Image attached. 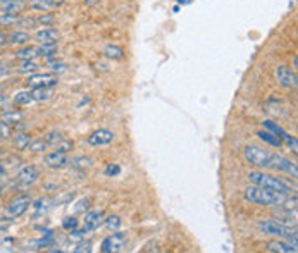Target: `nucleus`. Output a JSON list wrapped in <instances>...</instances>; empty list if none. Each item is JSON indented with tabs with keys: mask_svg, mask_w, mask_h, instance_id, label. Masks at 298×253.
<instances>
[{
	"mask_svg": "<svg viewBox=\"0 0 298 253\" xmlns=\"http://www.w3.org/2000/svg\"><path fill=\"white\" fill-rule=\"evenodd\" d=\"M4 105H6V97H4V95L0 93V108H2Z\"/></svg>",
	"mask_w": 298,
	"mask_h": 253,
	"instance_id": "nucleus-41",
	"label": "nucleus"
},
{
	"mask_svg": "<svg viewBox=\"0 0 298 253\" xmlns=\"http://www.w3.org/2000/svg\"><path fill=\"white\" fill-rule=\"evenodd\" d=\"M21 21L17 14H2L0 16V24L2 26H12V24H21Z\"/></svg>",
	"mask_w": 298,
	"mask_h": 253,
	"instance_id": "nucleus-29",
	"label": "nucleus"
},
{
	"mask_svg": "<svg viewBox=\"0 0 298 253\" xmlns=\"http://www.w3.org/2000/svg\"><path fill=\"white\" fill-rule=\"evenodd\" d=\"M22 7H24L22 0H6V2H0L2 14H19Z\"/></svg>",
	"mask_w": 298,
	"mask_h": 253,
	"instance_id": "nucleus-17",
	"label": "nucleus"
},
{
	"mask_svg": "<svg viewBox=\"0 0 298 253\" xmlns=\"http://www.w3.org/2000/svg\"><path fill=\"white\" fill-rule=\"evenodd\" d=\"M281 205L284 207V210H296V196L293 195L291 198H284Z\"/></svg>",
	"mask_w": 298,
	"mask_h": 253,
	"instance_id": "nucleus-35",
	"label": "nucleus"
},
{
	"mask_svg": "<svg viewBox=\"0 0 298 253\" xmlns=\"http://www.w3.org/2000/svg\"><path fill=\"white\" fill-rule=\"evenodd\" d=\"M243 196H245L247 202L254 203V205H260V207H281V203L284 202V198H286V195H283V193L255 186V184L247 188Z\"/></svg>",
	"mask_w": 298,
	"mask_h": 253,
	"instance_id": "nucleus-1",
	"label": "nucleus"
},
{
	"mask_svg": "<svg viewBox=\"0 0 298 253\" xmlns=\"http://www.w3.org/2000/svg\"><path fill=\"white\" fill-rule=\"evenodd\" d=\"M296 66H298V57L295 55V57H293V67L296 69Z\"/></svg>",
	"mask_w": 298,
	"mask_h": 253,
	"instance_id": "nucleus-42",
	"label": "nucleus"
},
{
	"mask_svg": "<svg viewBox=\"0 0 298 253\" xmlns=\"http://www.w3.org/2000/svg\"><path fill=\"white\" fill-rule=\"evenodd\" d=\"M73 164L76 167H79V169H85V167H90L92 165V160L88 159V157H78V159L73 160Z\"/></svg>",
	"mask_w": 298,
	"mask_h": 253,
	"instance_id": "nucleus-36",
	"label": "nucleus"
},
{
	"mask_svg": "<svg viewBox=\"0 0 298 253\" xmlns=\"http://www.w3.org/2000/svg\"><path fill=\"white\" fill-rule=\"evenodd\" d=\"M43 162H45V165L50 167V169H64V167L69 164V157H67V153L53 150L52 153H47V155H45Z\"/></svg>",
	"mask_w": 298,
	"mask_h": 253,
	"instance_id": "nucleus-12",
	"label": "nucleus"
},
{
	"mask_svg": "<svg viewBox=\"0 0 298 253\" xmlns=\"http://www.w3.org/2000/svg\"><path fill=\"white\" fill-rule=\"evenodd\" d=\"M269 169L283 171V173L290 174L293 179L298 178V169H296L295 162H291L290 159H286V157H283V155H278V153H273V159H270Z\"/></svg>",
	"mask_w": 298,
	"mask_h": 253,
	"instance_id": "nucleus-6",
	"label": "nucleus"
},
{
	"mask_svg": "<svg viewBox=\"0 0 298 253\" xmlns=\"http://www.w3.org/2000/svg\"><path fill=\"white\" fill-rule=\"evenodd\" d=\"M265 250L274 251V253H295L296 246H293L286 241H278V239H274V241H269L267 245H265Z\"/></svg>",
	"mask_w": 298,
	"mask_h": 253,
	"instance_id": "nucleus-15",
	"label": "nucleus"
},
{
	"mask_svg": "<svg viewBox=\"0 0 298 253\" xmlns=\"http://www.w3.org/2000/svg\"><path fill=\"white\" fill-rule=\"evenodd\" d=\"M0 93H2V87H0Z\"/></svg>",
	"mask_w": 298,
	"mask_h": 253,
	"instance_id": "nucleus-46",
	"label": "nucleus"
},
{
	"mask_svg": "<svg viewBox=\"0 0 298 253\" xmlns=\"http://www.w3.org/2000/svg\"><path fill=\"white\" fill-rule=\"evenodd\" d=\"M16 57L19 61H31V59L37 57V47H31V45H24L19 50L16 52Z\"/></svg>",
	"mask_w": 298,
	"mask_h": 253,
	"instance_id": "nucleus-21",
	"label": "nucleus"
},
{
	"mask_svg": "<svg viewBox=\"0 0 298 253\" xmlns=\"http://www.w3.org/2000/svg\"><path fill=\"white\" fill-rule=\"evenodd\" d=\"M7 43L14 45V47H24V45L30 43V35L26 31H12L7 36Z\"/></svg>",
	"mask_w": 298,
	"mask_h": 253,
	"instance_id": "nucleus-18",
	"label": "nucleus"
},
{
	"mask_svg": "<svg viewBox=\"0 0 298 253\" xmlns=\"http://www.w3.org/2000/svg\"><path fill=\"white\" fill-rule=\"evenodd\" d=\"M79 226V220L76 219V217H66L64 220H62V228L66 229V231H74V229H78Z\"/></svg>",
	"mask_w": 298,
	"mask_h": 253,
	"instance_id": "nucleus-30",
	"label": "nucleus"
},
{
	"mask_svg": "<svg viewBox=\"0 0 298 253\" xmlns=\"http://www.w3.org/2000/svg\"><path fill=\"white\" fill-rule=\"evenodd\" d=\"M38 71V64L31 59V61H21V66L17 72H21V74H35V72Z\"/></svg>",
	"mask_w": 298,
	"mask_h": 253,
	"instance_id": "nucleus-25",
	"label": "nucleus"
},
{
	"mask_svg": "<svg viewBox=\"0 0 298 253\" xmlns=\"http://www.w3.org/2000/svg\"><path fill=\"white\" fill-rule=\"evenodd\" d=\"M87 142L92 147H103V145H109L114 142V133L109 129H97L87 138Z\"/></svg>",
	"mask_w": 298,
	"mask_h": 253,
	"instance_id": "nucleus-10",
	"label": "nucleus"
},
{
	"mask_svg": "<svg viewBox=\"0 0 298 253\" xmlns=\"http://www.w3.org/2000/svg\"><path fill=\"white\" fill-rule=\"evenodd\" d=\"M37 55H42L45 59L57 57V45H40L37 47Z\"/></svg>",
	"mask_w": 298,
	"mask_h": 253,
	"instance_id": "nucleus-24",
	"label": "nucleus"
},
{
	"mask_svg": "<svg viewBox=\"0 0 298 253\" xmlns=\"http://www.w3.org/2000/svg\"><path fill=\"white\" fill-rule=\"evenodd\" d=\"M103 55L107 59H112V61H123L124 52H123V48L117 47V45H107V47L103 48Z\"/></svg>",
	"mask_w": 298,
	"mask_h": 253,
	"instance_id": "nucleus-20",
	"label": "nucleus"
},
{
	"mask_svg": "<svg viewBox=\"0 0 298 253\" xmlns=\"http://www.w3.org/2000/svg\"><path fill=\"white\" fill-rule=\"evenodd\" d=\"M31 97L33 102H47L52 97V90L50 88H33L31 90Z\"/></svg>",
	"mask_w": 298,
	"mask_h": 253,
	"instance_id": "nucleus-23",
	"label": "nucleus"
},
{
	"mask_svg": "<svg viewBox=\"0 0 298 253\" xmlns=\"http://www.w3.org/2000/svg\"><path fill=\"white\" fill-rule=\"evenodd\" d=\"M38 178H40V174H38V171L35 169L33 165L22 167L19 173H17V181H19L21 184H24V186H30V184H33Z\"/></svg>",
	"mask_w": 298,
	"mask_h": 253,
	"instance_id": "nucleus-14",
	"label": "nucleus"
},
{
	"mask_svg": "<svg viewBox=\"0 0 298 253\" xmlns=\"http://www.w3.org/2000/svg\"><path fill=\"white\" fill-rule=\"evenodd\" d=\"M33 102V97H31V92H19L14 97V103L16 105H30V103Z\"/></svg>",
	"mask_w": 298,
	"mask_h": 253,
	"instance_id": "nucleus-27",
	"label": "nucleus"
},
{
	"mask_svg": "<svg viewBox=\"0 0 298 253\" xmlns=\"http://www.w3.org/2000/svg\"><path fill=\"white\" fill-rule=\"evenodd\" d=\"M0 198H2V191H0Z\"/></svg>",
	"mask_w": 298,
	"mask_h": 253,
	"instance_id": "nucleus-47",
	"label": "nucleus"
},
{
	"mask_svg": "<svg viewBox=\"0 0 298 253\" xmlns=\"http://www.w3.org/2000/svg\"><path fill=\"white\" fill-rule=\"evenodd\" d=\"M103 173H105V176H119L121 174V167L117 164H109L105 167Z\"/></svg>",
	"mask_w": 298,
	"mask_h": 253,
	"instance_id": "nucleus-37",
	"label": "nucleus"
},
{
	"mask_svg": "<svg viewBox=\"0 0 298 253\" xmlns=\"http://www.w3.org/2000/svg\"><path fill=\"white\" fill-rule=\"evenodd\" d=\"M247 178H248V181H250L252 184H255V186L265 188V189H273V191L283 193V195H286V196H288V193L291 191L290 186H288V184L284 183L283 179L274 178V176H270V174L259 173V171H252V173L248 174Z\"/></svg>",
	"mask_w": 298,
	"mask_h": 253,
	"instance_id": "nucleus-2",
	"label": "nucleus"
},
{
	"mask_svg": "<svg viewBox=\"0 0 298 253\" xmlns=\"http://www.w3.org/2000/svg\"><path fill=\"white\" fill-rule=\"evenodd\" d=\"M26 83L31 88H52L59 83V78L56 74H30Z\"/></svg>",
	"mask_w": 298,
	"mask_h": 253,
	"instance_id": "nucleus-9",
	"label": "nucleus"
},
{
	"mask_svg": "<svg viewBox=\"0 0 298 253\" xmlns=\"http://www.w3.org/2000/svg\"><path fill=\"white\" fill-rule=\"evenodd\" d=\"M59 38H61V35L53 28H43L37 31V40L40 45H57Z\"/></svg>",
	"mask_w": 298,
	"mask_h": 253,
	"instance_id": "nucleus-13",
	"label": "nucleus"
},
{
	"mask_svg": "<svg viewBox=\"0 0 298 253\" xmlns=\"http://www.w3.org/2000/svg\"><path fill=\"white\" fill-rule=\"evenodd\" d=\"M102 224H103V212L102 210H92V212H87V214H85L83 229H87V233L97 231Z\"/></svg>",
	"mask_w": 298,
	"mask_h": 253,
	"instance_id": "nucleus-11",
	"label": "nucleus"
},
{
	"mask_svg": "<svg viewBox=\"0 0 298 253\" xmlns=\"http://www.w3.org/2000/svg\"><path fill=\"white\" fill-rule=\"evenodd\" d=\"M243 155H245L247 162H250L252 165L257 167H264V169H269L270 165V159H273V153L265 148L255 147V145H250L243 150Z\"/></svg>",
	"mask_w": 298,
	"mask_h": 253,
	"instance_id": "nucleus-3",
	"label": "nucleus"
},
{
	"mask_svg": "<svg viewBox=\"0 0 298 253\" xmlns=\"http://www.w3.org/2000/svg\"><path fill=\"white\" fill-rule=\"evenodd\" d=\"M47 64H48V67H50L53 72H66V64H64V62L56 61V57L47 59Z\"/></svg>",
	"mask_w": 298,
	"mask_h": 253,
	"instance_id": "nucleus-32",
	"label": "nucleus"
},
{
	"mask_svg": "<svg viewBox=\"0 0 298 253\" xmlns=\"http://www.w3.org/2000/svg\"><path fill=\"white\" fill-rule=\"evenodd\" d=\"M28 148H30L31 152H35V153L45 152V150H47V142H45V139H37V142H30Z\"/></svg>",
	"mask_w": 298,
	"mask_h": 253,
	"instance_id": "nucleus-31",
	"label": "nucleus"
},
{
	"mask_svg": "<svg viewBox=\"0 0 298 253\" xmlns=\"http://www.w3.org/2000/svg\"><path fill=\"white\" fill-rule=\"evenodd\" d=\"M9 74V69L6 66H0V78H4V76H7Z\"/></svg>",
	"mask_w": 298,
	"mask_h": 253,
	"instance_id": "nucleus-40",
	"label": "nucleus"
},
{
	"mask_svg": "<svg viewBox=\"0 0 298 253\" xmlns=\"http://www.w3.org/2000/svg\"><path fill=\"white\" fill-rule=\"evenodd\" d=\"M28 6L31 9H35V11L48 12V11H56V9L61 6V4H57L56 0H30Z\"/></svg>",
	"mask_w": 298,
	"mask_h": 253,
	"instance_id": "nucleus-16",
	"label": "nucleus"
},
{
	"mask_svg": "<svg viewBox=\"0 0 298 253\" xmlns=\"http://www.w3.org/2000/svg\"><path fill=\"white\" fill-rule=\"evenodd\" d=\"M21 119H22V112H19V110H11V112H6V114L0 116V123H4L7 126L19 123Z\"/></svg>",
	"mask_w": 298,
	"mask_h": 253,
	"instance_id": "nucleus-22",
	"label": "nucleus"
},
{
	"mask_svg": "<svg viewBox=\"0 0 298 253\" xmlns=\"http://www.w3.org/2000/svg\"><path fill=\"white\" fill-rule=\"evenodd\" d=\"M276 79L283 88L286 90H295L298 85L296 72L291 71L288 66H278L276 67Z\"/></svg>",
	"mask_w": 298,
	"mask_h": 253,
	"instance_id": "nucleus-7",
	"label": "nucleus"
},
{
	"mask_svg": "<svg viewBox=\"0 0 298 253\" xmlns=\"http://www.w3.org/2000/svg\"><path fill=\"white\" fill-rule=\"evenodd\" d=\"M53 19H56V17H53L52 14H47V12H43L42 16L37 17V22H38V24H43V26H50L53 22Z\"/></svg>",
	"mask_w": 298,
	"mask_h": 253,
	"instance_id": "nucleus-34",
	"label": "nucleus"
},
{
	"mask_svg": "<svg viewBox=\"0 0 298 253\" xmlns=\"http://www.w3.org/2000/svg\"><path fill=\"white\" fill-rule=\"evenodd\" d=\"M4 42H6V36L0 33V45H4Z\"/></svg>",
	"mask_w": 298,
	"mask_h": 253,
	"instance_id": "nucleus-43",
	"label": "nucleus"
},
{
	"mask_svg": "<svg viewBox=\"0 0 298 253\" xmlns=\"http://www.w3.org/2000/svg\"><path fill=\"white\" fill-rule=\"evenodd\" d=\"M62 139V136H61V133H48L47 134V138H45V142H47V145H56V143H59Z\"/></svg>",
	"mask_w": 298,
	"mask_h": 253,
	"instance_id": "nucleus-38",
	"label": "nucleus"
},
{
	"mask_svg": "<svg viewBox=\"0 0 298 253\" xmlns=\"http://www.w3.org/2000/svg\"><path fill=\"white\" fill-rule=\"evenodd\" d=\"M259 229L264 234H270V236H278V238H290L293 234H296L295 228L291 229V226H286L278 220H264L259 224Z\"/></svg>",
	"mask_w": 298,
	"mask_h": 253,
	"instance_id": "nucleus-4",
	"label": "nucleus"
},
{
	"mask_svg": "<svg viewBox=\"0 0 298 253\" xmlns=\"http://www.w3.org/2000/svg\"><path fill=\"white\" fill-rule=\"evenodd\" d=\"M53 148H56V152H62V153H67L73 148V142H67V139H61L59 143L53 145Z\"/></svg>",
	"mask_w": 298,
	"mask_h": 253,
	"instance_id": "nucleus-33",
	"label": "nucleus"
},
{
	"mask_svg": "<svg viewBox=\"0 0 298 253\" xmlns=\"http://www.w3.org/2000/svg\"><path fill=\"white\" fill-rule=\"evenodd\" d=\"M257 136H259L262 142H265V143H269L270 147H276V148H279L283 145V142H281V138L279 136H276V134L274 133H270V131H259V133H257Z\"/></svg>",
	"mask_w": 298,
	"mask_h": 253,
	"instance_id": "nucleus-19",
	"label": "nucleus"
},
{
	"mask_svg": "<svg viewBox=\"0 0 298 253\" xmlns=\"http://www.w3.org/2000/svg\"><path fill=\"white\" fill-rule=\"evenodd\" d=\"M30 142H31V138H30V134H26V133H17L14 136V145L17 150H26Z\"/></svg>",
	"mask_w": 298,
	"mask_h": 253,
	"instance_id": "nucleus-26",
	"label": "nucleus"
},
{
	"mask_svg": "<svg viewBox=\"0 0 298 253\" xmlns=\"http://www.w3.org/2000/svg\"><path fill=\"white\" fill-rule=\"evenodd\" d=\"M126 246H128V238H126V234L114 233L103 239L100 250L103 253H119V251H124Z\"/></svg>",
	"mask_w": 298,
	"mask_h": 253,
	"instance_id": "nucleus-5",
	"label": "nucleus"
},
{
	"mask_svg": "<svg viewBox=\"0 0 298 253\" xmlns=\"http://www.w3.org/2000/svg\"><path fill=\"white\" fill-rule=\"evenodd\" d=\"M83 251H87V253H90L92 251V243H79L78 245V248H74V253H83Z\"/></svg>",
	"mask_w": 298,
	"mask_h": 253,
	"instance_id": "nucleus-39",
	"label": "nucleus"
},
{
	"mask_svg": "<svg viewBox=\"0 0 298 253\" xmlns=\"http://www.w3.org/2000/svg\"><path fill=\"white\" fill-rule=\"evenodd\" d=\"M56 2H57V4H62V2H64V0H56Z\"/></svg>",
	"mask_w": 298,
	"mask_h": 253,
	"instance_id": "nucleus-44",
	"label": "nucleus"
},
{
	"mask_svg": "<svg viewBox=\"0 0 298 253\" xmlns=\"http://www.w3.org/2000/svg\"><path fill=\"white\" fill-rule=\"evenodd\" d=\"M103 224H105L109 229H112V231H117V229L121 228V224H123V220H121L119 215H109L103 219Z\"/></svg>",
	"mask_w": 298,
	"mask_h": 253,
	"instance_id": "nucleus-28",
	"label": "nucleus"
},
{
	"mask_svg": "<svg viewBox=\"0 0 298 253\" xmlns=\"http://www.w3.org/2000/svg\"><path fill=\"white\" fill-rule=\"evenodd\" d=\"M2 178H4V174H0V183H2Z\"/></svg>",
	"mask_w": 298,
	"mask_h": 253,
	"instance_id": "nucleus-45",
	"label": "nucleus"
},
{
	"mask_svg": "<svg viewBox=\"0 0 298 253\" xmlns=\"http://www.w3.org/2000/svg\"><path fill=\"white\" fill-rule=\"evenodd\" d=\"M30 205H31V198L28 195L17 196L7 205V214L11 217H14V219H17V217H21L22 214H26V210L30 209Z\"/></svg>",
	"mask_w": 298,
	"mask_h": 253,
	"instance_id": "nucleus-8",
	"label": "nucleus"
}]
</instances>
